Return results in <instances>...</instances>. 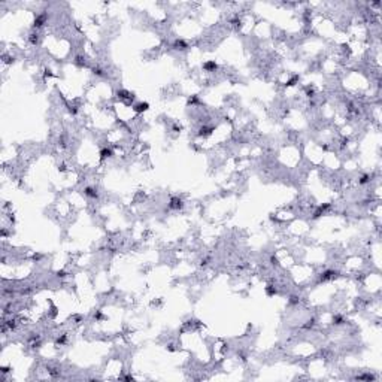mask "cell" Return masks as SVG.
<instances>
[{"instance_id":"cell-1","label":"cell","mask_w":382,"mask_h":382,"mask_svg":"<svg viewBox=\"0 0 382 382\" xmlns=\"http://www.w3.org/2000/svg\"><path fill=\"white\" fill-rule=\"evenodd\" d=\"M46 19H48V15H46V14H39V15L35 18L33 27H35V29H39V27H42V26H43V24L46 22Z\"/></svg>"},{"instance_id":"cell-2","label":"cell","mask_w":382,"mask_h":382,"mask_svg":"<svg viewBox=\"0 0 382 382\" xmlns=\"http://www.w3.org/2000/svg\"><path fill=\"white\" fill-rule=\"evenodd\" d=\"M337 272H334V270H327V272H324L321 276H319V281H330V279H334L337 278Z\"/></svg>"},{"instance_id":"cell-3","label":"cell","mask_w":382,"mask_h":382,"mask_svg":"<svg viewBox=\"0 0 382 382\" xmlns=\"http://www.w3.org/2000/svg\"><path fill=\"white\" fill-rule=\"evenodd\" d=\"M118 97L120 99H124V100H133L135 99V94L130 93V91H125V90H118Z\"/></svg>"},{"instance_id":"cell-4","label":"cell","mask_w":382,"mask_h":382,"mask_svg":"<svg viewBox=\"0 0 382 382\" xmlns=\"http://www.w3.org/2000/svg\"><path fill=\"white\" fill-rule=\"evenodd\" d=\"M169 208H170V209H181V208H182V200H181V199H178V197L172 199V200H170Z\"/></svg>"},{"instance_id":"cell-5","label":"cell","mask_w":382,"mask_h":382,"mask_svg":"<svg viewBox=\"0 0 382 382\" xmlns=\"http://www.w3.org/2000/svg\"><path fill=\"white\" fill-rule=\"evenodd\" d=\"M148 107H149V104L148 103H138L133 109H135V112L136 114H142V112H145V111H148Z\"/></svg>"},{"instance_id":"cell-6","label":"cell","mask_w":382,"mask_h":382,"mask_svg":"<svg viewBox=\"0 0 382 382\" xmlns=\"http://www.w3.org/2000/svg\"><path fill=\"white\" fill-rule=\"evenodd\" d=\"M173 46H175V49H185V48H188V45H187V43H185V40H182V39L175 40Z\"/></svg>"},{"instance_id":"cell-7","label":"cell","mask_w":382,"mask_h":382,"mask_svg":"<svg viewBox=\"0 0 382 382\" xmlns=\"http://www.w3.org/2000/svg\"><path fill=\"white\" fill-rule=\"evenodd\" d=\"M203 67H205V70H208V72H212V70H217V63L215 61H206L205 64H203Z\"/></svg>"},{"instance_id":"cell-8","label":"cell","mask_w":382,"mask_h":382,"mask_svg":"<svg viewBox=\"0 0 382 382\" xmlns=\"http://www.w3.org/2000/svg\"><path fill=\"white\" fill-rule=\"evenodd\" d=\"M84 193H85V196L91 197V199H96V197H97V190H94V188H91V187H87V188L84 190Z\"/></svg>"},{"instance_id":"cell-9","label":"cell","mask_w":382,"mask_h":382,"mask_svg":"<svg viewBox=\"0 0 382 382\" xmlns=\"http://www.w3.org/2000/svg\"><path fill=\"white\" fill-rule=\"evenodd\" d=\"M107 157H112V151H111V149H107V148H104V149L100 151V158L104 160V158H107Z\"/></svg>"},{"instance_id":"cell-10","label":"cell","mask_w":382,"mask_h":382,"mask_svg":"<svg viewBox=\"0 0 382 382\" xmlns=\"http://www.w3.org/2000/svg\"><path fill=\"white\" fill-rule=\"evenodd\" d=\"M329 206H330V205H324V206H319V208H318V210L315 212L313 218H318V217H321V213H324V210H326V209L329 208Z\"/></svg>"},{"instance_id":"cell-11","label":"cell","mask_w":382,"mask_h":382,"mask_svg":"<svg viewBox=\"0 0 382 382\" xmlns=\"http://www.w3.org/2000/svg\"><path fill=\"white\" fill-rule=\"evenodd\" d=\"M29 40H30V43H32V45H36V43L39 42V36L33 33V35H30V37H29Z\"/></svg>"},{"instance_id":"cell-12","label":"cell","mask_w":382,"mask_h":382,"mask_svg":"<svg viewBox=\"0 0 382 382\" xmlns=\"http://www.w3.org/2000/svg\"><path fill=\"white\" fill-rule=\"evenodd\" d=\"M357 379H367V381H373V379H375V376H372V375H364V376H358Z\"/></svg>"},{"instance_id":"cell-13","label":"cell","mask_w":382,"mask_h":382,"mask_svg":"<svg viewBox=\"0 0 382 382\" xmlns=\"http://www.w3.org/2000/svg\"><path fill=\"white\" fill-rule=\"evenodd\" d=\"M93 72H94L96 75H99V76H102V75H103V70H102V69H93Z\"/></svg>"},{"instance_id":"cell-14","label":"cell","mask_w":382,"mask_h":382,"mask_svg":"<svg viewBox=\"0 0 382 382\" xmlns=\"http://www.w3.org/2000/svg\"><path fill=\"white\" fill-rule=\"evenodd\" d=\"M275 293H276V290H273V288L267 287V294H269V295H272V294H275Z\"/></svg>"},{"instance_id":"cell-15","label":"cell","mask_w":382,"mask_h":382,"mask_svg":"<svg viewBox=\"0 0 382 382\" xmlns=\"http://www.w3.org/2000/svg\"><path fill=\"white\" fill-rule=\"evenodd\" d=\"M367 181H369V176H367V175H364V176H363V178H361V181H360V184H366V182H367Z\"/></svg>"}]
</instances>
